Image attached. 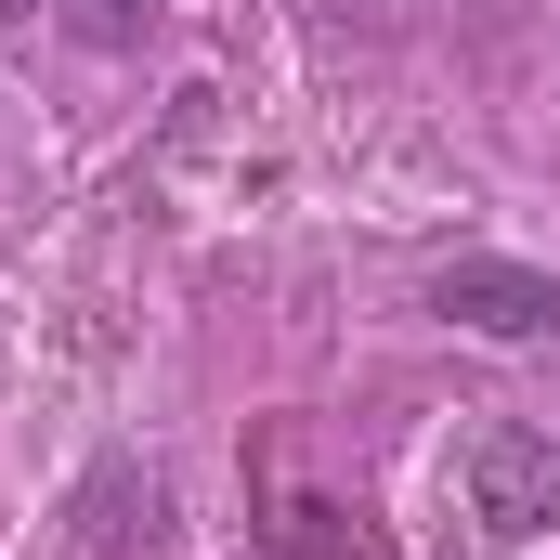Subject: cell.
Returning a JSON list of instances; mask_svg holds the SVG:
<instances>
[{
	"label": "cell",
	"instance_id": "cell-1",
	"mask_svg": "<svg viewBox=\"0 0 560 560\" xmlns=\"http://www.w3.org/2000/svg\"><path fill=\"white\" fill-rule=\"evenodd\" d=\"M469 522L495 548L560 535V443L548 430H469Z\"/></svg>",
	"mask_w": 560,
	"mask_h": 560
},
{
	"label": "cell",
	"instance_id": "cell-2",
	"mask_svg": "<svg viewBox=\"0 0 560 560\" xmlns=\"http://www.w3.org/2000/svg\"><path fill=\"white\" fill-rule=\"evenodd\" d=\"M430 313H456L469 339H548L560 287L535 275V261H443V275H430Z\"/></svg>",
	"mask_w": 560,
	"mask_h": 560
},
{
	"label": "cell",
	"instance_id": "cell-3",
	"mask_svg": "<svg viewBox=\"0 0 560 560\" xmlns=\"http://www.w3.org/2000/svg\"><path fill=\"white\" fill-rule=\"evenodd\" d=\"M79 548L92 560H156L170 548V482L131 469V456H105V469L79 482Z\"/></svg>",
	"mask_w": 560,
	"mask_h": 560
},
{
	"label": "cell",
	"instance_id": "cell-4",
	"mask_svg": "<svg viewBox=\"0 0 560 560\" xmlns=\"http://www.w3.org/2000/svg\"><path fill=\"white\" fill-rule=\"evenodd\" d=\"M156 13H170V0H66V26H79L92 52H131V39L156 26Z\"/></svg>",
	"mask_w": 560,
	"mask_h": 560
},
{
	"label": "cell",
	"instance_id": "cell-5",
	"mask_svg": "<svg viewBox=\"0 0 560 560\" xmlns=\"http://www.w3.org/2000/svg\"><path fill=\"white\" fill-rule=\"evenodd\" d=\"M0 13H39V0H0Z\"/></svg>",
	"mask_w": 560,
	"mask_h": 560
}]
</instances>
